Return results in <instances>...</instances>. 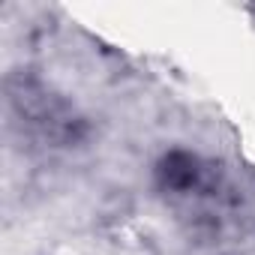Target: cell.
I'll return each instance as SVG.
<instances>
[]
</instances>
